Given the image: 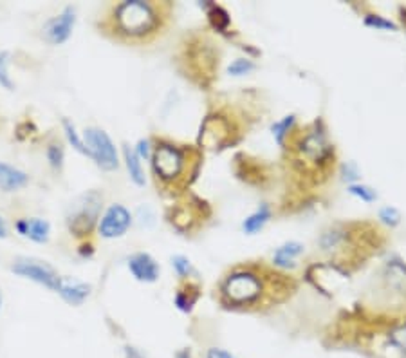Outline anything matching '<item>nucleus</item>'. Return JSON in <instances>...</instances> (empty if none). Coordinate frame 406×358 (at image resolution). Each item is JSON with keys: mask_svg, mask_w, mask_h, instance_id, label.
<instances>
[{"mask_svg": "<svg viewBox=\"0 0 406 358\" xmlns=\"http://www.w3.org/2000/svg\"><path fill=\"white\" fill-rule=\"evenodd\" d=\"M117 31L130 38H139L156 31L159 26V15L150 2L143 0H127L116 8L114 13Z\"/></svg>", "mask_w": 406, "mask_h": 358, "instance_id": "nucleus-1", "label": "nucleus"}, {"mask_svg": "<svg viewBox=\"0 0 406 358\" xmlns=\"http://www.w3.org/2000/svg\"><path fill=\"white\" fill-rule=\"evenodd\" d=\"M102 210V196L89 192L76 197L67 210V225L75 236H89Z\"/></svg>", "mask_w": 406, "mask_h": 358, "instance_id": "nucleus-2", "label": "nucleus"}, {"mask_svg": "<svg viewBox=\"0 0 406 358\" xmlns=\"http://www.w3.org/2000/svg\"><path fill=\"white\" fill-rule=\"evenodd\" d=\"M83 142L87 147V156L96 162V165L103 170H116L119 165L117 150L109 134L102 129L90 127L83 134Z\"/></svg>", "mask_w": 406, "mask_h": 358, "instance_id": "nucleus-3", "label": "nucleus"}, {"mask_svg": "<svg viewBox=\"0 0 406 358\" xmlns=\"http://www.w3.org/2000/svg\"><path fill=\"white\" fill-rule=\"evenodd\" d=\"M262 283L257 275L247 272H238L228 277L224 283V295L235 304L253 302L260 297Z\"/></svg>", "mask_w": 406, "mask_h": 358, "instance_id": "nucleus-4", "label": "nucleus"}, {"mask_svg": "<svg viewBox=\"0 0 406 358\" xmlns=\"http://www.w3.org/2000/svg\"><path fill=\"white\" fill-rule=\"evenodd\" d=\"M154 170L164 181H173L184 169V156L177 147L159 145L152 156Z\"/></svg>", "mask_w": 406, "mask_h": 358, "instance_id": "nucleus-5", "label": "nucleus"}, {"mask_svg": "<svg viewBox=\"0 0 406 358\" xmlns=\"http://www.w3.org/2000/svg\"><path fill=\"white\" fill-rule=\"evenodd\" d=\"M76 24V9L73 6H67L60 15L53 16L43 24L42 35L53 46H62L73 35V29Z\"/></svg>", "mask_w": 406, "mask_h": 358, "instance_id": "nucleus-6", "label": "nucleus"}, {"mask_svg": "<svg viewBox=\"0 0 406 358\" xmlns=\"http://www.w3.org/2000/svg\"><path fill=\"white\" fill-rule=\"evenodd\" d=\"M132 225V216L123 205H112L107 209L103 217L100 219V236L105 239H117L125 236L127 230Z\"/></svg>", "mask_w": 406, "mask_h": 358, "instance_id": "nucleus-7", "label": "nucleus"}, {"mask_svg": "<svg viewBox=\"0 0 406 358\" xmlns=\"http://www.w3.org/2000/svg\"><path fill=\"white\" fill-rule=\"evenodd\" d=\"M13 273L20 277H26L29 280H35V283L42 284V286L49 288V290H58V284L62 277L56 275L51 268L46 266V264L35 263V260H18L16 264H13Z\"/></svg>", "mask_w": 406, "mask_h": 358, "instance_id": "nucleus-8", "label": "nucleus"}, {"mask_svg": "<svg viewBox=\"0 0 406 358\" xmlns=\"http://www.w3.org/2000/svg\"><path fill=\"white\" fill-rule=\"evenodd\" d=\"M374 351H378L379 357L383 358H406V324L390 327Z\"/></svg>", "mask_w": 406, "mask_h": 358, "instance_id": "nucleus-9", "label": "nucleus"}, {"mask_svg": "<svg viewBox=\"0 0 406 358\" xmlns=\"http://www.w3.org/2000/svg\"><path fill=\"white\" fill-rule=\"evenodd\" d=\"M228 136H230V125H228L226 120L220 118V116H210L201 129L199 142L201 145L215 149V147L223 145Z\"/></svg>", "mask_w": 406, "mask_h": 358, "instance_id": "nucleus-10", "label": "nucleus"}, {"mask_svg": "<svg viewBox=\"0 0 406 358\" xmlns=\"http://www.w3.org/2000/svg\"><path fill=\"white\" fill-rule=\"evenodd\" d=\"M129 268L132 275L141 283H156L159 277V266L149 253H136L130 257Z\"/></svg>", "mask_w": 406, "mask_h": 358, "instance_id": "nucleus-11", "label": "nucleus"}, {"mask_svg": "<svg viewBox=\"0 0 406 358\" xmlns=\"http://www.w3.org/2000/svg\"><path fill=\"white\" fill-rule=\"evenodd\" d=\"M15 228L20 236L28 237V239L35 241V243L40 244L47 243V241H49V236H51V225H49V221L40 219V217L16 221Z\"/></svg>", "mask_w": 406, "mask_h": 358, "instance_id": "nucleus-12", "label": "nucleus"}, {"mask_svg": "<svg viewBox=\"0 0 406 358\" xmlns=\"http://www.w3.org/2000/svg\"><path fill=\"white\" fill-rule=\"evenodd\" d=\"M56 293H60V297L67 304H70V306H82L87 300V297L90 295V286L85 283H78V280H70L62 277Z\"/></svg>", "mask_w": 406, "mask_h": 358, "instance_id": "nucleus-13", "label": "nucleus"}, {"mask_svg": "<svg viewBox=\"0 0 406 358\" xmlns=\"http://www.w3.org/2000/svg\"><path fill=\"white\" fill-rule=\"evenodd\" d=\"M29 183V176L23 170L0 162V190L4 192H15L23 189Z\"/></svg>", "mask_w": 406, "mask_h": 358, "instance_id": "nucleus-14", "label": "nucleus"}, {"mask_svg": "<svg viewBox=\"0 0 406 358\" xmlns=\"http://www.w3.org/2000/svg\"><path fill=\"white\" fill-rule=\"evenodd\" d=\"M123 156H125V163H127V170L130 174V179L136 183L137 186L145 185V172H143V167H141L139 158H137L136 150L130 149L129 145L123 149Z\"/></svg>", "mask_w": 406, "mask_h": 358, "instance_id": "nucleus-15", "label": "nucleus"}, {"mask_svg": "<svg viewBox=\"0 0 406 358\" xmlns=\"http://www.w3.org/2000/svg\"><path fill=\"white\" fill-rule=\"evenodd\" d=\"M301 252H304V246L300 243L284 244V246H280L274 252V264H278V266H289L294 260V257L300 256Z\"/></svg>", "mask_w": 406, "mask_h": 358, "instance_id": "nucleus-16", "label": "nucleus"}, {"mask_svg": "<svg viewBox=\"0 0 406 358\" xmlns=\"http://www.w3.org/2000/svg\"><path fill=\"white\" fill-rule=\"evenodd\" d=\"M269 217H271L269 206L262 205L260 209L257 210V212L251 214V216L247 217L246 221H244V230H246V233L258 232V230H260L262 226L266 225L267 221H269Z\"/></svg>", "mask_w": 406, "mask_h": 358, "instance_id": "nucleus-17", "label": "nucleus"}, {"mask_svg": "<svg viewBox=\"0 0 406 358\" xmlns=\"http://www.w3.org/2000/svg\"><path fill=\"white\" fill-rule=\"evenodd\" d=\"M63 132H65V138L67 142L70 143V145L75 147L78 152L82 154H87V147H85V142H83V138L80 136V132L76 130L75 123L70 122V120H63Z\"/></svg>", "mask_w": 406, "mask_h": 358, "instance_id": "nucleus-18", "label": "nucleus"}, {"mask_svg": "<svg viewBox=\"0 0 406 358\" xmlns=\"http://www.w3.org/2000/svg\"><path fill=\"white\" fill-rule=\"evenodd\" d=\"M9 62H11V55L8 51H0V85L13 91L15 83H13L11 75H9Z\"/></svg>", "mask_w": 406, "mask_h": 358, "instance_id": "nucleus-19", "label": "nucleus"}, {"mask_svg": "<svg viewBox=\"0 0 406 358\" xmlns=\"http://www.w3.org/2000/svg\"><path fill=\"white\" fill-rule=\"evenodd\" d=\"M47 159H49V165L55 170H60L63 167V159H65V154L60 145H49L47 147Z\"/></svg>", "mask_w": 406, "mask_h": 358, "instance_id": "nucleus-20", "label": "nucleus"}, {"mask_svg": "<svg viewBox=\"0 0 406 358\" xmlns=\"http://www.w3.org/2000/svg\"><path fill=\"white\" fill-rule=\"evenodd\" d=\"M253 69H255L253 62L240 58V60H235V62L228 67V73L233 76H242V75H246V73L253 71Z\"/></svg>", "mask_w": 406, "mask_h": 358, "instance_id": "nucleus-21", "label": "nucleus"}, {"mask_svg": "<svg viewBox=\"0 0 406 358\" xmlns=\"http://www.w3.org/2000/svg\"><path fill=\"white\" fill-rule=\"evenodd\" d=\"M293 122H294V116H287V118H284V120H282V122L274 123V125H273V134H274V138H277L278 143H284V136L287 132H289V129H291V125H293Z\"/></svg>", "mask_w": 406, "mask_h": 358, "instance_id": "nucleus-22", "label": "nucleus"}, {"mask_svg": "<svg viewBox=\"0 0 406 358\" xmlns=\"http://www.w3.org/2000/svg\"><path fill=\"white\" fill-rule=\"evenodd\" d=\"M348 192L352 194V196H358L360 199L363 201H375L378 199V194H375V190H372L370 186H365V185H352L351 189H348Z\"/></svg>", "mask_w": 406, "mask_h": 358, "instance_id": "nucleus-23", "label": "nucleus"}, {"mask_svg": "<svg viewBox=\"0 0 406 358\" xmlns=\"http://www.w3.org/2000/svg\"><path fill=\"white\" fill-rule=\"evenodd\" d=\"M365 24L370 26V28H378V29H392V31L397 29V26H395L394 22L385 20L383 16H378V15H368L367 19H365Z\"/></svg>", "mask_w": 406, "mask_h": 358, "instance_id": "nucleus-24", "label": "nucleus"}, {"mask_svg": "<svg viewBox=\"0 0 406 358\" xmlns=\"http://www.w3.org/2000/svg\"><path fill=\"white\" fill-rule=\"evenodd\" d=\"M172 264H173V268H176V272L179 273L181 277H188L190 273L193 272V268H192V263L186 259V257H183V256H176L172 259Z\"/></svg>", "mask_w": 406, "mask_h": 358, "instance_id": "nucleus-25", "label": "nucleus"}, {"mask_svg": "<svg viewBox=\"0 0 406 358\" xmlns=\"http://www.w3.org/2000/svg\"><path fill=\"white\" fill-rule=\"evenodd\" d=\"M379 217L383 219V223H387V225L390 226L399 225V219H401V216H399V212L394 209V206H387V209L381 210V212H379Z\"/></svg>", "mask_w": 406, "mask_h": 358, "instance_id": "nucleus-26", "label": "nucleus"}, {"mask_svg": "<svg viewBox=\"0 0 406 358\" xmlns=\"http://www.w3.org/2000/svg\"><path fill=\"white\" fill-rule=\"evenodd\" d=\"M193 302H196V299H190V297H188V293H184V292L177 293L176 304H177V306H179V310L190 311V310H192Z\"/></svg>", "mask_w": 406, "mask_h": 358, "instance_id": "nucleus-27", "label": "nucleus"}, {"mask_svg": "<svg viewBox=\"0 0 406 358\" xmlns=\"http://www.w3.org/2000/svg\"><path fill=\"white\" fill-rule=\"evenodd\" d=\"M206 358H237L233 353L230 351L223 349V347H210L206 351Z\"/></svg>", "mask_w": 406, "mask_h": 358, "instance_id": "nucleus-28", "label": "nucleus"}, {"mask_svg": "<svg viewBox=\"0 0 406 358\" xmlns=\"http://www.w3.org/2000/svg\"><path fill=\"white\" fill-rule=\"evenodd\" d=\"M137 158L139 159H149L150 158V142L149 139H141L137 143V149H136Z\"/></svg>", "mask_w": 406, "mask_h": 358, "instance_id": "nucleus-29", "label": "nucleus"}, {"mask_svg": "<svg viewBox=\"0 0 406 358\" xmlns=\"http://www.w3.org/2000/svg\"><path fill=\"white\" fill-rule=\"evenodd\" d=\"M139 223H143V225H146V226H150L154 223L152 221V212H150V209L149 206H141L139 209Z\"/></svg>", "mask_w": 406, "mask_h": 358, "instance_id": "nucleus-30", "label": "nucleus"}, {"mask_svg": "<svg viewBox=\"0 0 406 358\" xmlns=\"http://www.w3.org/2000/svg\"><path fill=\"white\" fill-rule=\"evenodd\" d=\"M125 358H145V357H143V353H141L139 349H136V347L127 346L125 347Z\"/></svg>", "mask_w": 406, "mask_h": 358, "instance_id": "nucleus-31", "label": "nucleus"}, {"mask_svg": "<svg viewBox=\"0 0 406 358\" xmlns=\"http://www.w3.org/2000/svg\"><path fill=\"white\" fill-rule=\"evenodd\" d=\"M8 237V226H6V221L0 217V239H6Z\"/></svg>", "mask_w": 406, "mask_h": 358, "instance_id": "nucleus-32", "label": "nucleus"}, {"mask_svg": "<svg viewBox=\"0 0 406 358\" xmlns=\"http://www.w3.org/2000/svg\"><path fill=\"white\" fill-rule=\"evenodd\" d=\"M173 358H193V354H192V351H190V349H179Z\"/></svg>", "mask_w": 406, "mask_h": 358, "instance_id": "nucleus-33", "label": "nucleus"}, {"mask_svg": "<svg viewBox=\"0 0 406 358\" xmlns=\"http://www.w3.org/2000/svg\"><path fill=\"white\" fill-rule=\"evenodd\" d=\"M2 302H4V299H2V290H0V307H2Z\"/></svg>", "mask_w": 406, "mask_h": 358, "instance_id": "nucleus-34", "label": "nucleus"}]
</instances>
